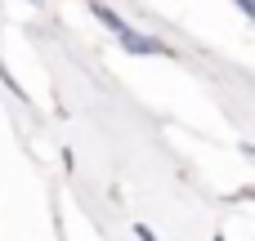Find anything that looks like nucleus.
<instances>
[{"mask_svg":"<svg viewBox=\"0 0 255 241\" xmlns=\"http://www.w3.org/2000/svg\"><path fill=\"white\" fill-rule=\"evenodd\" d=\"M117 40L126 45V54H139V58H148V54H166L161 40H152V36H143V31H134V27H126Z\"/></svg>","mask_w":255,"mask_h":241,"instance_id":"obj_1","label":"nucleus"},{"mask_svg":"<svg viewBox=\"0 0 255 241\" xmlns=\"http://www.w3.org/2000/svg\"><path fill=\"white\" fill-rule=\"evenodd\" d=\"M90 9H94V18H99V22H103V27L112 31V36H121V31L130 27V22H126V18H121V13H117L112 4H103V0H90Z\"/></svg>","mask_w":255,"mask_h":241,"instance_id":"obj_2","label":"nucleus"},{"mask_svg":"<svg viewBox=\"0 0 255 241\" xmlns=\"http://www.w3.org/2000/svg\"><path fill=\"white\" fill-rule=\"evenodd\" d=\"M233 4H238V9H242V13H247V18L255 22V0H233Z\"/></svg>","mask_w":255,"mask_h":241,"instance_id":"obj_3","label":"nucleus"},{"mask_svg":"<svg viewBox=\"0 0 255 241\" xmlns=\"http://www.w3.org/2000/svg\"><path fill=\"white\" fill-rule=\"evenodd\" d=\"M134 233H139V241H157V237H152V228H148V224H139Z\"/></svg>","mask_w":255,"mask_h":241,"instance_id":"obj_4","label":"nucleus"},{"mask_svg":"<svg viewBox=\"0 0 255 241\" xmlns=\"http://www.w3.org/2000/svg\"><path fill=\"white\" fill-rule=\"evenodd\" d=\"M211 241H224V237H211Z\"/></svg>","mask_w":255,"mask_h":241,"instance_id":"obj_5","label":"nucleus"}]
</instances>
